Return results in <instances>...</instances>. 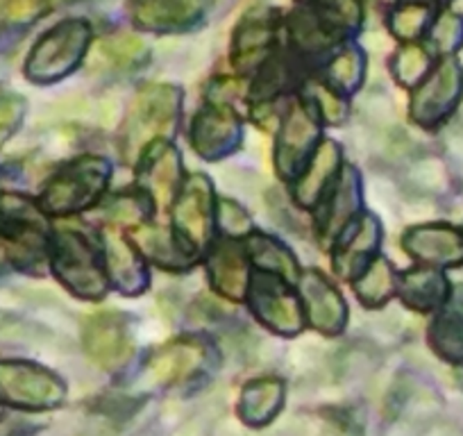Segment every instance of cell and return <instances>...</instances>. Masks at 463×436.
<instances>
[{
  "instance_id": "cell-30",
  "label": "cell",
  "mask_w": 463,
  "mask_h": 436,
  "mask_svg": "<svg viewBox=\"0 0 463 436\" xmlns=\"http://www.w3.org/2000/svg\"><path fill=\"white\" fill-rule=\"evenodd\" d=\"M430 344L440 359L463 366V314L443 311L430 327Z\"/></svg>"
},
{
  "instance_id": "cell-20",
  "label": "cell",
  "mask_w": 463,
  "mask_h": 436,
  "mask_svg": "<svg viewBox=\"0 0 463 436\" xmlns=\"http://www.w3.org/2000/svg\"><path fill=\"white\" fill-rule=\"evenodd\" d=\"M362 204V185H359V173L353 166H345L341 171L336 186H334L329 200L323 204V216L318 221L320 239L325 243L343 237L345 228L354 221V213Z\"/></svg>"
},
{
  "instance_id": "cell-34",
  "label": "cell",
  "mask_w": 463,
  "mask_h": 436,
  "mask_svg": "<svg viewBox=\"0 0 463 436\" xmlns=\"http://www.w3.org/2000/svg\"><path fill=\"white\" fill-rule=\"evenodd\" d=\"M430 42L436 52L445 57H452L454 51H458L463 43V19L452 12L440 14L434 24L430 25Z\"/></svg>"
},
{
  "instance_id": "cell-40",
  "label": "cell",
  "mask_w": 463,
  "mask_h": 436,
  "mask_svg": "<svg viewBox=\"0 0 463 436\" xmlns=\"http://www.w3.org/2000/svg\"><path fill=\"white\" fill-rule=\"evenodd\" d=\"M46 7V0H5L7 16H10L12 21H16V24L33 21L34 16L42 14Z\"/></svg>"
},
{
  "instance_id": "cell-16",
  "label": "cell",
  "mask_w": 463,
  "mask_h": 436,
  "mask_svg": "<svg viewBox=\"0 0 463 436\" xmlns=\"http://www.w3.org/2000/svg\"><path fill=\"white\" fill-rule=\"evenodd\" d=\"M402 248L431 269L463 264V234L443 223L411 228L404 234Z\"/></svg>"
},
{
  "instance_id": "cell-38",
  "label": "cell",
  "mask_w": 463,
  "mask_h": 436,
  "mask_svg": "<svg viewBox=\"0 0 463 436\" xmlns=\"http://www.w3.org/2000/svg\"><path fill=\"white\" fill-rule=\"evenodd\" d=\"M24 98L16 96V93H0V146L14 135L16 128L24 121Z\"/></svg>"
},
{
  "instance_id": "cell-10",
  "label": "cell",
  "mask_w": 463,
  "mask_h": 436,
  "mask_svg": "<svg viewBox=\"0 0 463 436\" xmlns=\"http://www.w3.org/2000/svg\"><path fill=\"white\" fill-rule=\"evenodd\" d=\"M0 232L19 252L42 255L48 246L46 213L19 194H0Z\"/></svg>"
},
{
  "instance_id": "cell-12",
  "label": "cell",
  "mask_w": 463,
  "mask_h": 436,
  "mask_svg": "<svg viewBox=\"0 0 463 436\" xmlns=\"http://www.w3.org/2000/svg\"><path fill=\"white\" fill-rule=\"evenodd\" d=\"M82 341L89 357L107 371L121 368L135 350L128 318L116 311H102V314L91 316L84 323Z\"/></svg>"
},
{
  "instance_id": "cell-29",
  "label": "cell",
  "mask_w": 463,
  "mask_h": 436,
  "mask_svg": "<svg viewBox=\"0 0 463 436\" xmlns=\"http://www.w3.org/2000/svg\"><path fill=\"white\" fill-rule=\"evenodd\" d=\"M334 25L325 19L323 14H314V12H298L293 14L288 33H291L293 43L305 55H316L323 52L336 42V33Z\"/></svg>"
},
{
  "instance_id": "cell-5",
  "label": "cell",
  "mask_w": 463,
  "mask_h": 436,
  "mask_svg": "<svg viewBox=\"0 0 463 436\" xmlns=\"http://www.w3.org/2000/svg\"><path fill=\"white\" fill-rule=\"evenodd\" d=\"M66 386L55 373L30 362H0V403L46 412L64 403Z\"/></svg>"
},
{
  "instance_id": "cell-33",
  "label": "cell",
  "mask_w": 463,
  "mask_h": 436,
  "mask_svg": "<svg viewBox=\"0 0 463 436\" xmlns=\"http://www.w3.org/2000/svg\"><path fill=\"white\" fill-rule=\"evenodd\" d=\"M430 52L422 46H418V43L404 46L393 62L395 78H398V82L404 84V87H418V84L430 75Z\"/></svg>"
},
{
  "instance_id": "cell-32",
  "label": "cell",
  "mask_w": 463,
  "mask_h": 436,
  "mask_svg": "<svg viewBox=\"0 0 463 436\" xmlns=\"http://www.w3.org/2000/svg\"><path fill=\"white\" fill-rule=\"evenodd\" d=\"M431 25V7L427 3H404L391 16V30L395 37L413 42Z\"/></svg>"
},
{
  "instance_id": "cell-23",
  "label": "cell",
  "mask_w": 463,
  "mask_h": 436,
  "mask_svg": "<svg viewBox=\"0 0 463 436\" xmlns=\"http://www.w3.org/2000/svg\"><path fill=\"white\" fill-rule=\"evenodd\" d=\"M137 251L148 257L153 264L166 270H184L198 261V252L191 251L175 232H168L155 225L135 230Z\"/></svg>"
},
{
  "instance_id": "cell-41",
  "label": "cell",
  "mask_w": 463,
  "mask_h": 436,
  "mask_svg": "<svg viewBox=\"0 0 463 436\" xmlns=\"http://www.w3.org/2000/svg\"><path fill=\"white\" fill-rule=\"evenodd\" d=\"M443 3H445V0H443Z\"/></svg>"
},
{
  "instance_id": "cell-15",
  "label": "cell",
  "mask_w": 463,
  "mask_h": 436,
  "mask_svg": "<svg viewBox=\"0 0 463 436\" xmlns=\"http://www.w3.org/2000/svg\"><path fill=\"white\" fill-rule=\"evenodd\" d=\"M139 182L157 207H168L182 189L180 153L168 141H159L139 162Z\"/></svg>"
},
{
  "instance_id": "cell-3",
  "label": "cell",
  "mask_w": 463,
  "mask_h": 436,
  "mask_svg": "<svg viewBox=\"0 0 463 436\" xmlns=\"http://www.w3.org/2000/svg\"><path fill=\"white\" fill-rule=\"evenodd\" d=\"M89 42H91V28L87 21H61L34 43L25 64V73L33 82H57L78 69L87 55Z\"/></svg>"
},
{
  "instance_id": "cell-24",
  "label": "cell",
  "mask_w": 463,
  "mask_h": 436,
  "mask_svg": "<svg viewBox=\"0 0 463 436\" xmlns=\"http://www.w3.org/2000/svg\"><path fill=\"white\" fill-rule=\"evenodd\" d=\"M273 43V24L269 14H250L243 19L232 43V62L241 73L257 71L269 60Z\"/></svg>"
},
{
  "instance_id": "cell-14",
  "label": "cell",
  "mask_w": 463,
  "mask_h": 436,
  "mask_svg": "<svg viewBox=\"0 0 463 436\" xmlns=\"http://www.w3.org/2000/svg\"><path fill=\"white\" fill-rule=\"evenodd\" d=\"M302 309L316 330L323 335H338L345 327L347 307L341 293L318 270H307L298 278Z\"/></svg>"
},
{
  "instance_id": "cell-37",
  "label": "cell",
  "mask_w": 463,
  "mask_h": 436,
  "mask_svg": "<svg viewBox=\"0 0 463 436\" xmlns=\"http://www.w3.org/2000/svg\"><path fill=\"white\" fill-rule=\"evenodd\" d=\"M323 16L334 28H357L362 24V3L359 0H320Z\"/></svg>"
},
{
  "instance_id": "cell-39",
  "label": "cell",
  "mask_w": 463,
  "mask_h": 436,
  "mask_svg": "<svg viewBox=\"0 0 463 436\" xmlns=\"http://www.w3.org/2000/svg\"><path fill=\"white\" fill-rule=\"evenodd\" d=\"M148 195H118L111 204V213H114L116 221H123V223H130V221H144L150 213V203Z\"/></svg>"
},
{
  "instance_id": "cell-17",
  "label": "cell",
  "mask_w": 463,
  "mask_h": 436,
  "mask_svg": "<svg viewBox=\"0 0 463 436\" xmlns=\"http://www.w3.org/2000/svg\"><path fill=\"white\" fill-rule=\"evenodd\" d=\"M207 270L212 287L230 300H243L250 291V260L246 255V248H241L232 239L216 243L209 251Z\"/></svg>"
},
{
  "instance_id": "cell-7",
  "label": "cell",
  "mask_w": 463,
  "mask_h": 436,
  "mask_svg": "<svg viewBox=\"0 0 463 436\" xmlns=\"http://www.w3.org/2000/svg\"><path fill=\"white\" fill-rule=\"evenodd\" d=\"M463 96V69L454 57H445L411 96V121L420 128H439L448 121Z\"/></svg>"
},
{
  "instance_id": "cell-13",
  "label": "cell",
  "mask_w": 463,
  "mask_h": 436,
  "mask_svg": "<svg viewBox=\"0 0 463 436\" xmlns=\"http://www.w3.org/2000/svg\"><path fill=\"white\" fill-rule=\"evenodd\" d=\"M191 144L204 159L227 157L241 144V118L232 109V105L209 102L194 118Z\"/></svg>"
},
{
  "instance_id": "cell-19",
  "label": "cell",
  "mask_w": 463,
  "mask_h": 436,
  "mask_svg": "<svg viewBox=\"0 0 463 436\" xmlns=\"http://www.w3.org/2000/svg\"><path fill=\"white\" fill-rule=\"evenodd\" d=\"M105 270L116 289L126 296L144 293L148 287V270H146L141 252L114 230H107L105 239Z\"/></svg>"
},
{
  "instance_id": "cell-26",
  "label": "cell",
  "mask_w": 463,
  "mask_h": 436,
  "mask_svg": "<svg viewBox=\"0 0 463 436\" xmlns=\"http://www.w3.org/2000/svg\"><path fill=\"white\" fill-rule=\"evenodd\" d=\"M246 255L261 273L275 275V278L287 280V282H296L300 278V266H298L293 252L270 234H248Z\"/></svg>"
},
{
  "instance_id": "cell-8",
  "label": "cell",
  "mask_w": 463,
  "mask_h": 436,
  "mask_svg": "<svg viewBox=\"0 0 463 436\" xmlns=\"http://www.w3.org/2000/svg\"><path fill=\"white\" fill-rule=\"evenodd\" d=\"M320 139V118L309 102H293L284 114L275 146V166L287 180L300 175Z\"/></svg>"
},
{
  "instance_id": "cell-27",
  "label": "cell",
  "mask_w": 463,
  "mask_h": 436,
  "mask_svg": "<svg viewBox=\"0 0 463 436\" xmlns=\"http://www.w3.org/2000/svg\"><path fill=\"white\" fill-rule=\"evenodd\" d=\"M284 404V384L273 377L255 380L243 389L239 413L252 427H261L273 421Z\"/></svg>"
},
{
  "instance_id": "cell-31",
  "label": "cell",
  "mask_w": 463,
  "mask_h": 436,
  "mask_svg": "<svg viewBox=\"0 0 463 436\" xmlns=\"http://www.w3.org/2000/svg\"><path fill=\"white\" fill-rule=\"evenodd\" d=\"M364 80V55L357 48H345L327 64V84L336 93L357 91Z\"/></svg>"
},
{
  "instance_id": "cell-2",
  "label": "cell",
  "mask_w": 463,
  "mask_h": 436,
  "mask_svg": "<svg viewBox=\"0 0 463 436\" xmlns=\"http://www.w3.org/2000/svg\"><path fill=\"white\" fill-rule=\"evenodd\" d=\"M111 177L109 164L102 157H80L66 164L43 189L39 207L48 216H71L89 209L105 194Z\"/></svg>"
},
{
  "instance_id": "cell-22",
  "label": "cell",
  "mask_w": 463,
  "mask_h": 436,
  "mask_svg": "<svg viewBox=\"0 0 463 436\" xmlns=\"http://www.w3.org/2000/svg\"><path fill=\"white\" fill-rule=\"evenodd\" d=\"M380 243L382 228L377 223V218L371 216V213L357 218L350 234H345V239L338 242L336 257H334V266H336L338 275L353 278V275L362 273L366 260H371L373 252L380 248Z\"/></svg>"
},
{
  "instance_id": "cell-18",
  "label": "cell",
  "mask_w": 463,
  "mask_h": 436,
  "mask_svg": "<svg viewBox=\"0 0 463 436\" xmlns=\"http://www.w3.org/2000/svg\"><path fill=\"white\" fill-rule=\"evenodd\" d=\"M207 0H130V16L141 30L173 33L203 16Z\"/></svg>"
},
{
  "instance_id": "cell-4",
  "label": "cell",
  "mask_w": 463,
  "mask_h": 436,
  "mask_svg": "<svg viewBox=\"0 0 463 436\" xmlns=\"http://www.w3.org/2000/svg\"><path fill=\"white\" fill-rule=\"evenodd\" d=\"M52 273L61 284L84 300H98L107 293V270L91 243L78 232H57L48 246Z\"/></svg>"
},
{
  "instance_id": "cell-36",
  "label": "cell",
  "mask_w": 463,
  "mask_h": 436,
  "mask_svg": "<svg viewBox=\"0 0 463 436\" xmlns=\"http://www.w3.org/2000/svg\"><path fill=\"white\" fill-rule=\"evenodd\" d=\"M216 223L221 225L222 234L227 239H237L250 234V216H248L246 209L241 207L234 200H221L216 207Z\"/></svg>"
},
{
  "instance_id": "cell-11",
  "label": "cell",
  "mask_w": 463,
  "mask_h": 436,
  "mask_svg": "<svg viewBox=\"0 0 463 436\" xmlns=\"http://www.w3.org/2000/svg\"><path fill=\"white\" fill-rule=\"evenodd\" d=\"M207 362V348L200 339H177L162 346L146 359L139 382L150 389L180 384L194 377Z\"/></svg>"
},
{
  "instance_id": "cell-21",
  "label": "cell",
  "mask_w": 463,
  "mask_h": 436,
  "mask_svg": "<svg viewBox=\"0 0 463 436\" xmlns=\"http://www.w3.org/2000/svg\"><path fill=\"white\" fill-rule=\"evenodd\" d=\"M341 173V148L334 141H320L307 166L298 175L293 198L302 207H314L327 191L329 182Z\"/></svg>"
},
{
  "instance_id": "cell-35",
  "label": "cell",
  "mask_w": 463,
  "mask_h": 436,
  "mask_svg": "<svg viewBox=\"0 0 463 436\" xmlns=\"http://www.w3.org/2000/svg\"><path fill=\"white\" fill-rule=\"evenodd\" d=\"M309 105L314 107L320 121L329 123V126H338L347 114L341 93H336L329 84L323 82L309 84Z\"/></svg>"
},
{
  "instance_id": "cell-1",
  "label": "cell",
  "mask_w": 463,
  "mask_h": 436,
  "mask_svg": "<svg viewBox=\"0 0 463 436\" xmlns=\"http://www.w3.org/2000/svg\"><path fill=\"white\" fill-rule=\"evenodd\" d=\"M182 93L171 84H148L130 102L121 128V157L135 166L148 148L168 141L180 121Z\"/></svg>"
},
{
  "instance_id": "cell-9",
  "label": "cell",
  "mask_w": 463,
  "mask_h": 436,
  "mask_svg": "<svg viewBox=\"0 0 463 436\" xmlns=\"http://www.w3.org/2000/svg\"><path fill=\"white\" fill-rule=\"evenodd\" d=\"M248 302L257 318L273 332L293 336L305 327V309L300 300L287 289L284 280L260 273L252 278Z\"/></svg>"
},
{
  "instance_id": "cell-6",
  "label": "cell",
  "mask_w": 463,
  "mask_h": 436,
  "mask_svg": "<svg viewBox=\"0 0 463 436\" xmlns=\"http://www.w3.org/2000/svg\"><path fill=\"white\" fill-rule=\"evenodd\" d=\"M216 225V204L213 189L207 175H191L182 185L173 203V232L194 252H203L213 242Z\"/></svg>"
},
{
  "instance_id": "cell-28",
  "label": "cell",
  "mask_w": 463,
  "mask_h": 436,
  "mask_svg": "<svg viewBox=\"0 0 463 436\" xmlns=\"http://www.w3.org/2000/svg\"><path fill=\"white\" fill-rule=\"evenodd\" d=\"M354 291H357L359 300L366 307H373V309L386 305L398 291V278H395L393 264L382 255L373 257L366 269L354 280Z\"/></svg>"
},
{
  "instance_id": "cell-25",
  "label": "cell",
  "mask_w": 463,
  "mask_h": 436,
  "mask_svg": "<svg viewBox=\"0 0 463 436\" xmlns=\"http://www.w3.org/2000/svg\"><path fill=\"white\" fill-rule=\"evenodd\" d=\"M398 293L411 309L434 311L448 302L449 282L439 269H413L398 280Z\"/></svg>"
}]
</instances>
